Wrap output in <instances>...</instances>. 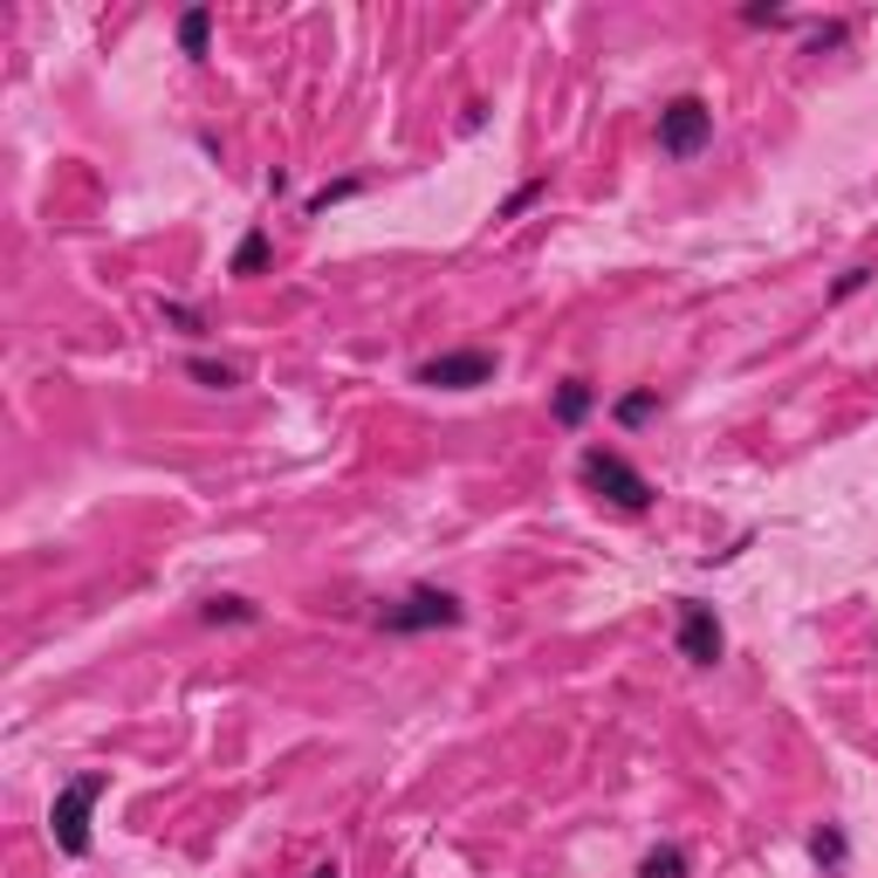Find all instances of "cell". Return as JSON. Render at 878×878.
<instances>
[{
    "label": "cell",
    "instance_id": "6da1fadb",
    "mask_svg": "<svg viewBox=\"0 0 878 878\" xmlns=\"http://www.w3.org/2000/svg\"><path fill=\"white\" fill-rule=\"evenodd\" d=\"M103 789H111L103 769H76V776L56 789V804H48V831H56L62 858H90V810L103 804Z\"/></svg>",
    "mask_w": 878,
    "mask_h": 878
},
{
    "label": "cell",
    "instance_id": "7a4b0ae2",
    "mask_svg": "<svg viewBox=\"0 0 878 878\" xmlns=\"http://www.w3.org/2000/svg\"><path fill=\"white\" fill-rule=\"evenodd\" d=\"M453 625H467V604L453 598V590H439V584H412L405 598H392L378 611V632H392V638H412V632H453Z\"/></svg>",
    "mask_w": 878,
    "mask_h": 878
},
{
    "label": "cell",
    "instance_id": "3957f363",
    "mask_svg": "<svg viewBox=\"0 0 878 878\" xmlns=\"http://www.w3.org/2000/svg\"><path fill=\"white\" fill-rule=\"evenodd\" d=\"M584 481L598 487L611 508H632V515L652 508V481H645L625 453H611V447H590V453H584Z\"/></svg>",
    "mask_w": 878,
    "mask_h": 878
},
{
    "label": "cell",
    "instance_id": "277c9868",
    "mask_svg": "<svg viewBox=\"0 0 878 878\" xmlns=\"http://www.w3.org/2000/svg\"><path fill=\"white\" fill-rule=\"evenodd\" d=\"M495 371H501V357L474 344V350H439V357H426L419 384H432V392H481V384H495Z\"/></svg>",
    "mask_w": 878,
    "mask_h": 878
},
{
    "label": "cell",
    "instance_id": "5b68a950",
    "mask_svg": "<svg viewBox=\"0 0 878 878\" xmlns=\"http://www.w3.org/2000/svg\"><path fill=\"white\" fill-rule=\"evenodd\" d=\"M707 138H714V111L701 96H673L659 111V151L666 159H693V151H707Z\"/></svg>",
    "mask_w": 878,
    "mask_h": 878
},
{
    "label": "cell",
    "instance_id": "8992f818",
    "mask_svg": "<svg viewBox=\"0 0 878 878\" xmlns=\"http://www.w3.org/2000/svg\"><path fill=\"white\" fill-rule=\"evenodd\" d=\"M680 659L686 666H720V652H728V632H720V617H714V604H701V598H680Z\"/></svg>",
    "mask_w": 878,
    "mask_h": 878
},
{
    "label": "cell",
    "instance_id": "52a82bcc",
    "mask_svg": "<svg viewBox=\"0 0 878 878\" xmlns=\"http://www.w3.org/2000/svg\"><path fill=\"white\" fill-rule=\"evenodd\" d=\"M268 262H275L268 227H247V234H241V247H234V262H227V275H234V281H254V275H268Z\"/></svg>",
    "mask_w": 878,
    "mask_h": 878
},
{
    "label": "cell",
    "instance_id": "ba28073f",
    "mask_svg": "<svg viewBox=\"0 0 878 878\" xmlns=\"http://www.w3.org/2000/svg\"><path fill=\"white\" fill-rule=\"evenodd\" d=\"M590 405H598V392H590V378H563V384H556V398H550L556 426H584V419H590Z\"/></svg>",
    "mask_w": 878,
    "mask_h": 878
},
{
    "label": "cell",
    "instance_id": "9c48e42d",
    "mask_svg": "<svg viewBox=\"0 0 878 878\" xmlns=\"http://www.w3.org/2000/svg\"><path fill=\"white\" fill-rule=\"evenodd\" d=\"M199 617H206V625H262V604H247V598L227 590V598H206Z\"/></svg>",
    "mask_w": 878,
    "mask_h": 878
},
{
    "label": "cell",
    "instance_id": "30bf717a",
    "mask_svg": "<svg viewBox=\"0 0 878 878\" xmlns=\"http://www.w3.org/2000/svg\"><path fill=\"white\" fill-rule=\"evenodd\" d=\"M178 48H186V56H206V48H213V8L178 14Z\"/></svg>",
    "mask_w": 878,
    "mask_h": 878
},
{
    "label": "cell",
    "instance_id": "8fae6325",
    "mask_svg": "<svg viewBox=\"0 0 878 878\" xmlns=\"http://www.w3.org/2000/svg\"><path fill=\"white\" fill-rule=\"evenodd\" d=\"M186 378L206 384V392H234V384H241V371L220 365V357H186Z\"/></svg>",
    "mask_w": 878,
    "mask_h": 878
},
{
    "label": "cell",
    "instance_id": "7c38bea8",
    "mask_svg": "<svg viewBox=\"0 0 878 878\" xmlns=\"http://www.w3.org/2000/svg\"><path fill=\"white\" fill-rule=\"evenodd\" d=\"M810 858H817V865H823V871H837V865H844V858H851V837H844V831H837V823H823V831H817V837H810Z\"/></svg>",
    "mask_w": 878,
    "mask_h": 878
},
{
    "label": "cell",
    "instance_id": "4fadbf2b",
    "mask_svg": "<svg viewBox=\"0 0 878 878\" xmlns=\"http://www.w3.org/2000/svg\"><path fill=\"white\" fill-rule=\"evenodd\" d=\"M638 878H686V851L680 844H659L638 858Z\"/></svg>",
    "mask_w": 878,
    "mask_h": 878
},
{
    "label": "cell",
    "instance_id": "5bb4252c",
    "mask_svg": "<svg viewBox=\"0 0 878 878\" xmlns=\"http://www.w3.org/2000/svg\"><path fill=\"white\" fill-rule=\"evenodd\" d=\"M659 412V392H625L617 398V426H645Z\"/></svg>",
    "mask_w": 878,
    "mask_h": 878
},
{
    "label": "cell",
    "instance_id": "9a60e30c",
    "mask_svg": "<svg viewBox=\"0 0 878 878\" xmlns=\"http://www.w3.org/2000/svg\"><path fill=\"white\" fill-rule=\"evenodd\" d=\"M159 316L178 330V337H206V316H199V309H186V302H159Z\"/></svg>",
    "mask_w": 878,
    "mask_h": 878
},
{
    "label": "cell",
    "instance_id": "2e32d148",
    "mask_svg": "<svg viewBox=\"0 0 878 878\" xmlns=\"http://www.w3.org/2000/svg\"><path fill=\"white\" fill-rule=\"evenodd\" d=\"M365 193V178H337V186H323V193H309V213H330L337 199H357Z\"/></svg>",
    "mask_w": 878,
    "mask_h": 878
},
{
    "label": "cell",
    "instance_id": "e0dca14e",
    "mask_svg": "<svg viewBox=\"0 0 878 878\" xmlns=\"http://www.w3.org/2000/svg\"><path fill=\"white\" fill-rule=\"evenodd\" d=\"M542 193H550V178H529V186H515V193L501 199V220H515V213H529V206H535Z\"/></svg>",
    "mask_w": 878,
    "mask_h": 878
},
{
    "label": "cell",
    "instance_id": "ac0fdd59",
    "mask_svg": "<svg viewBox=\"0 0 878 878\" xmlns=\"http://www.w3.org/2000/svg\"><path fill=\"white\" fill-rule=\"evenodd\" d=\"M741 21H748V28H789V14L783 8H762V0H755V8H741Z\"/></svg>",
    "mask_w": 878,
    "mask_h": 878
},
{
    "label": "cell",
    "instance_id": "d6986e66",
    "mask_svg": "<svg viewBox=\"0 0 878 878\" xmlns=\"http://www.w3.org/2000/svg\"><path fill=\"white\" fill-rule=\"evenodd\" d=\"M865 281H871V268H844V275H837V289H831V302H844V296H858Z\"/></svg>",
    "mask_w": 878,
    "mask_h": 878
},
{
    "label": "cell",
    "instance_id": "ffe728a7",
    "mask_svg": "<svg viewBox=\"0 0 878 878\" xmlns=\"http://www.w3.org/2000/svg\"><path fill=\"white\" fill-rule=\"evenodd\" d=\"M844 42V21H823V28L810 35V48H817V56H823V48H837Z\"/></svg>",
    "mask_w": 878,
    "mask_h": 878
},
{
    "label": "cell",
    "instance_id": "44dd1931",
    "mask_svg": "<svg viewBox=\"0 0 878 878\" xmlns=\"http://www.w3.org/2000/svg\"><path fill=\"white\" fill-rule=\"evenodd\" d=\"M309 878H344V871H337V865H316V871H309Z\"/></svg>",
    "mask_w": 878,
    "mask_h": 878
}]
</instances>
